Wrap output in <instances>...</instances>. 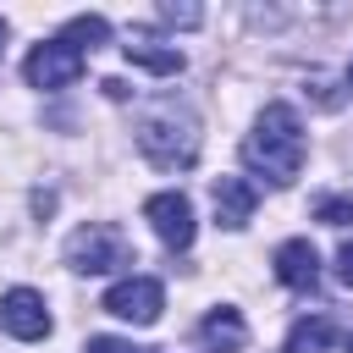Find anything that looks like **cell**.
<instances>
[{
	"mask_svg": "<svg viewBox=\"0 0 353 353\" xmlns=\"http://www.w3.org/2000/svg\"><path fill=\"white\" fill-rule=\"evenodd\" d=\"M303 154H309V138H303L298 110L292 105H265L254 116V132L243 138V165L254 176H265L270 188H287V182H298Z\"/></svg>",
	"mask_w": 353,
	"mask_h": 353,
	"instance_id": "cell-1",
	"label": "cell"
},
{
	"mask_svg": "<svg viewBox=\"0 0 353 353\" xmlns=\"http://www.w3.org/2000/svg\"><path fill=\"white\" fill-rule=\"evenodd\" d=\"M138 149H143L154 165H165V171L193 165V154H199V121H193V110H182V105H154V110L138 121Z\"/></svg>",
	"mask_w": 353,
	"mask_h": 353,
	"instance_id": "cell-2",
	"label": "cell"
},
{
	"mask_svg": "<svg viewBox=\"0 0 353 353\" xmlns=\"http://www.w3.org/2000/svg\"><path fill=\"white\" fill-rule=\"evenodd\" d=\"M66 265H72L77 276H110V270L132 265V248H127V237H121L116 226L88 221V226H77V232L66 237Z\"/></svg>",
	"mask_w": 353,
	"mask_h": 353,
	"instance_id": "cell-3",
	"label": "cell"
},
{
	"mask_svg": "<svg viewBox=\"0 0 353 353\" xmlns=\"http://www.w3.org/2000/svg\"><path fill=\"white\" fill-rule=\"evenodd\" d=\"M22 77H28V88H72L83 77V50H72L66 39L33 44L22 61Z\"/></svg>",
	"mask_w": 353,
	"mask_h": 353,
	"instance_id": "cell-4",
	"label": "cell"
},
{
	"mask_svg": "<svg viewBox=\"0 0 353 353\" xmlns=\"http://www.w3.org/2000/svg\"><path fill=\"white\" fill-rule=\"evenodd\" d=\"M160 309H165V287L154 276H127V281H116L105 292V314H116L127 325H154Z\"/></svg>",
	"mask_w": 353,
	"mask_h": 353,
	"instance_id": "cell-5",
	"label": "cell"
},
{
	"mask_svg": "<svg viewBox=\"0 0 353 353\" xmlns=\"http://www.w3.org/2000/svg\"><path fill=\"white\" fill-rule=\"evenodd\" d=\"M143 221L154 226V237H160L165 248H193V237H199V221H193L188 193H154V199L143 204Z\"/></svg>",
	"mask_w": 353,
	"mask_h": 353,
	"instance_id": "cell-6",
	"label": "cell"
},
{
	"mask_svg": "<svg viewBox=\"0 0 353 353\" xmlns=\"http://www.w3.org/2000/svg\"><path fill=\"white\" fill-rule=\"evenodd\" d=\"M0 325H6L17 342H44V336H50L44 292H33V287H11V292L0 298Z\"/></svg>",
	"mask_w": 353,
	"mask_h": 353,
	"instance_id": "cell-7",
	"label": "cell"
},
{
	"mask_svg": "<svg viewBox=\"0 0 353 353\" xmlns=\"http://www.w3.org/2000/svg\"><path fill=\"white\" fill-rule=\"evenodd\" d=\"M210 199H215V221H221L226 232H243V226L254 221V204H259V188H254L248 176H215V188H210Z\"/></svg>",
	"mask_w": 353,
	"mask_h": 353,
	"instance_id": "cell-8",
	"label": "cell"
},
{
	"mask_svg": "<svg viewBox=\"0 0 353 353\" xmlns=\"http://www.w3.org/2000/svg\"><path fill=\"white\" fill-rule=\"evenodd\" d=\"M121 50H127V61H132V66H143V72H154V77H176V72L188 66V55H182L176 44H165L160 33H143V28H138V33H127V44H121Z\"/></svg>",
	"mask_w": 353,
	"mask_h": 353,
	"instance_id": "cell-9",
	"label": "cell"
},
{
	"mask_svg": "<svg viewBox=\"0 0 353 353\" xmlns=\"http://www.w3.org/2000/svg\"><path fill=\"white\" fill-rule=\"evenodd\" d=\"M276 281L292 287V292H309V287L320 281V254H314L309 237H287V243L276 248Z\"/></svg>",
	"mask_w": 353,
	"mask_h": 353,
	"instance_id": "cell-10",
	"label": "cell"
},
{
	"mask_svg": "<svg viewBox=\"0 0 353 353\" xmlns=\"http://www.w3.org/2000/svg\"><path fill=\"white\" fill-rule=\"evenodd\" d=\"M199 336H204V347H215V353H232V347H243L248 342V325H243V314L237 309H210L204 314V325H199Z\"/></svg>",
	"mask_w": 353,
	"mask_h": 353,
	"instance_id": "cell-11",
	"label": "cell"
},
{
	"mask_svg": "<svg viewBox=\"0 0 353 353\" xmlns=\"http://www.w3.org/2000/svg\"><path fill=\"white\" fill-rule=\"evenodd\" d=\"M331 342H336V325L325 314H309V320H298L287 331V347L281 353H331Z\"/></svg>",
	"mask_w": 353,
	"mask_h": 353,
	"instance_id": "cell-12",
	"label": "cell"
},
{
	"mask_svg": "<svg viewBox=\"0 0 353 353\" xmlns=\"http://www.w3.org/2000/svg\"><path fill=\"white\" fill-rule=\"evenodd\" d=\"M61 39H66V44H72V50H83V55H88V50H99V44H110V22H105V17H94V11H88V17H72V22H66V33H61Z\"/></svg>",
	"mask_w": 353,
	"mask_h": 353,
	"instance_id": "cell-13",
	"label": "cell"
},
{
	"mask_svg": "<svg viewBox=\"0 0 353 353\" xmlns=\"http://www.w3.org/2000/svg\"><path fill=\"white\" fill-rule=\"evenodd\" d=\"M314 221H325V226H347V221H353V188L320 199V204H314Z\"/></svg>",
	"mask_w": 353,
	"mask_h": 353,
	"instance_id": "cell-14",
	"label": "cell"
},
{
	"mask_svg": "<svg viewBox=\"0 0 353 353\" xmlns=\"http://www.w3.org/2000/svg\"><path fill=\"white\" fill-rule=\"evenodd\" d=\"M160 22H165V28H199V22H204V6H188V0L176 6V0H165V6H160Z\"/></svg>",
	"mask_w": 353,
	"mask_h": 353,
	"instance_id": "cell-15",
	"label": "cell"
},
{
	"mask_svg": "<svg viewBox=\"0 0 353 353\" xmlns=\"http://www.w3.org/2000/svg\"><path fill=\"white\" fill-rule=\"evenodd\" d=\"M83 353H149V347H132V342H121V336H88Z\"/></svg>",
	"mask_w": 353,
	"mask_h": 353,
	"instance_id": "cell-16",
	"label": "cell"
},
{
	"mask_svg": "<svg viewBox=\"0 0 353 353\" xmlns=\"http://www.w3.org/2000/svg\"><path fill=\"white\" fill-rule=\"evenodd\" d=\"M336 276H342V287H353V243L336 248Z\"/></svg>",
	"mask_w": 353,
	"mask_h": 353,
	"instance_id": "cell-17",
	"label": "cell"
},
{
	"mask_svg": "<svg viewBox=\"0 0 353 353\" xmlns=\"http://www.w3.org/2000/svg\"><path fill=\"white\" fill-rule=\"evenodd\" d=\"M6 33H11V28H6V17H0V55H6Z\"/></svg>",
	"mask_w": 353,
	"mask_h": 353,
	"instance_id": "cell-18",
	"label": "cell"
},
{
	"mask_svg": "<svg viewBox=\"0 0 353 353\" xmlns=\"http://www.w3.org/2000/svg\"><path fill=\"white\" fill-rule=\"evenodd\" d=\"M347 88H353V61H347Z\"/></svg>",
	"mask_w": 353,
	"mask_h": 353,
	"instance_id": "cell-19",
	"label": "cell"
},
{
	"mask_svg": "<svg viewBox=\"0 0 353 353\" xmlns=\"http://www.w3.org/2000/svg\"><path fill=\"white\" fill-rule=\"evenodd\" d=\"M347 353H353V342H347Z\"/></svg>",
	"mask_w": 353,
	"mask_h": 353,
	"instance_id": "cell-20",
	"label": "cell"
}]
</instances>
